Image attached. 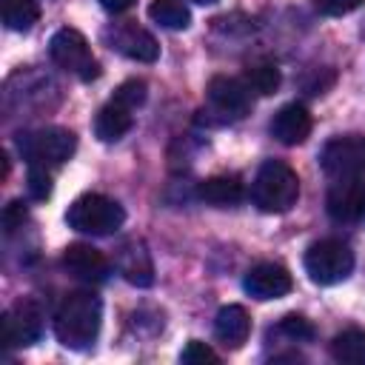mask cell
<instances>
[{"label": "cell", "mask_w": 365, "mask_h": 365, "mask_svg": "<svg viewBox=\"0 0 365 365\" xmlns=\"http://www.w3.org/2000/svg\"><path fill=\"white\" fill-rule=\"evenodd\" d=\"M205 97L211 111H217L222 120H237L251 108V88L245 80H237V77H222V74L211 77Z\"/></svg>", "instance_id": "obj_10"}, {"label": "cell", "mask_w": 365, "mask_h": 365, "mask_svg": "<svg viewBox=\"0 0 365 365\" xmlns=\"http://www.w3.org/2000/svg\"><path fill=\"white\" fill-rule=\"evenodd\" d=\"M43 334V311L34 299H17L3 314V345L6 348H26L34 345Z\"/></svg>", "instance_id": "obj_8"}, {"label": "cell", "mask_w": 365, "mask_h": 365, "mask_svg": "<svg viewBox=\"0 0 365 365\" xmlns=\"http://www.w3.org/2000/svg\"><path fill=\"white\" fill-rule=\"evenodd\" d=\"M325 208L336 222H359L365 217V182L362 177H339L331 182Z\"/></svg>", "instance_id": "obj_9"}, {"label": "cell", "mask_w": 365, "mask_h": 365, "mask_svg": "<svg viewBox=\"0 0 365 365\" xmlns=\"http://www.w3.org/2000/svg\"><path fill=\"white\" fill-rule=\"evenodd\" d=\"M17 148L23 154V160L29 165H43V168H60L66 160H71L74 148H77V137L68 128L60 125H48V128H37L29 134L17 137Z\"/></svg>", "instance_id": "obj_4"}, {"label": "cell", "mask_w": 365, "mask_h": 365, "mask_svg": "<svg viewBox=\"0 0 365 365\" xmlns=\"http://www.w3.org/2000/svg\"><path fill=\"white\" fill-rule=\"evenodd\" d=\"M106 11H111V14H120V11H128L131 6H134V0H97Z\"/></svg>", "instance_id": "obj_29"}, {"label": "cell", "mask_w": 365, "mask_h": 365, "mask_svg": "<svg viewBox=\"0 0 365 365\" xmlns=\"http://www.w3.org/2000/svg\"><path fill=\"white\" fill-rule=\"evenodd\" d=\"M291 285H294L291 282V274L282 265H277V262H259L242 279L245 294L254 297V299H262V302L285 297L291 291Z\"/></svg>", "instance_id": "obj_12"}, {"label": "cell", "mask_w": 365, "mask_h": 365, "mask_svg": "<svg viewBox=\"0 0 365 365\" xmlns=\"http://www.w3.org/2000/svg\"><path fill=\"white\" fill-rule=\"evenodd\" d=\"M331 356L348 365H365V331L348 328L331 339Z\"/></svg>", "instance_id": "obj_20"}, {"label": "cell", "mask_w": 365, "mask_h": 365, "mask_svg": "<svg viewBox=\"0 0 365 365\" xmlns=\"http://www.w3.org/2000/svg\"><path fill=\"white\" fill-rule=\"evenodd\" d=\"M106 40L111 43L114 51H120L123 57L128 60H137V63H154L160 57V46L157 40L140 29L137 23H117L106 31Z\"/></svg>", "instance_id": "obj_11"}, {"label": "cell", "mask_w": 365, "mask_h": 365, "mask_svg": "<svg viewBox=\"0 0 365 365\" xmlns=\"http://www.w3.org/2000/svg\"><path fill=\"white\" fill-rule=\"evenodd\" d=\"M103 322V302L91 291H71L54 311V336L71 351H86L94 345Z\"/></svg>", "instance_id": "obj_1"}, {"label": "cell", "mask_w": 365, "mask_h": 365, "mask_svg": "<svg viewBox=\"0 0 365 365\" xmlns=\"http://www.w3.org/2000/svg\"><path fill=\"white\" fill-rule=\"evenodd\" d=\"M322 171L331 180L339 177H365V137L362 134H345L334 137L322 148Z\"/></svg>", "instance_id": "obj_7"}, {"label": "cell", "mask_w": 365, "mask_h": 365, "mask_svg": "<svg viewBox=\"0 0 365 365\" xmlns=\"http://www.w3.org/2000/svg\"><path fill=\"white\" fill-rule=\"evenodd\" d=\"M279 80H282L279 68L268 60H254V63L245 66V83L257 94H274L279 88Z\"/></svg>", "instance_id": "obj_22"}, {"label": "cell", "mask_w": 365, "mask_h": 365, "mask_svg": "<svg viewBox=\"0 0 365 365\" xmlns=\"http://www.w3.org/2000/svg\"><path fill=\"white\" fill-rule=\"evenodd\" d=\"M114 97H117L120 103L131 106V108H140V106L145 103V83H143V80H125V83L114 91Z\"/></svg>", "instance_id": "obj_25"}, {"label": "cell", "mask_w": 365, "mask_h": 365, "mask_svg": "<svg viewBox=\"0 0 365 365\" xmlns=\"http://www.w3.org/2000/svg\"><path fill=\"white\" fill-rule=\"evenodd\" d=\"M251 200L265 214H285L299 200V177L279 160H265L251 182Z\"/></svg>", "instance_id": "obj_2"}, {"label": "cell", "mask_w": 365, "mask_h": 365, "mask_svg": "<svg viewBox=\"0 0 365 365\" xmlns=\"http://www.w3.org/2000/svg\"><path fill=\"white\" fill-rule=\"evenodd\" d=\"M0 17L6 29L29 31L40 20V6L37 0H0Z\"/></svg>", "instance_id": "obj_19"}, {"label": "cell", "mask_w": 365, "mask_h": 365, "mask_svg": "<svg viewBox=\"0 0 365 365\" xmlns=\"http://www.w3.org/2000/svg\"><path fill=\"white\" fill-rule=\"evenodd\" d=\"M197 197L208 205L225 208V205H234L242 200V182L234 174H217V177H208L197 185Z\"/></svg>", "instance_id": "obj_18"}, {"label": "cell", "mask_w": 365, "mask_h": 365, "mask_svg": "<svg viewBox=\"0 0 365 365\" xmlns=\"http://www.w3.org/2000/svg\"><path fill=\"white\" fill-rule=\"evenodd\" d=\"M354 271V251L339 240H319L305 251V274L317 285H336Z\"/></svg>", "instance_id": "obj_6"}, {"label": "cell", "mask_w": 365, "mask_h": 365, "mask_svg": "<svg viewBox=\"0 0 365 365\" xmlns=\"http://www.w3.org/2000/svg\"><path fill=\"white\" fill-rule=\"evenodd\" d=\"M63 268L80 282H103L108 277V259L103 251L86 242H74L63 251Z\"/></svg>", "instance_id": "obj_13"}, {"label": "cell", "mask_w": 365, "mask_h": 365, "mask_svg": "<svg viewBox=\"0 0 365 365\" xmlns=\"http://www.w3.org/2000/svg\"><path fill=\"white\" fill-rule=\"evenodd\" d=\"M48 54H51V60L63 71H68L71 77H77L83 83H91V80L100 77V63L94 60L88 40L77 29H68L66 26V29L54 31V37L48 43Z\"/></svg>", "instance_id": "obj_5"}, {"label": "cell", "mask_w": 365, "mask_h": 365, "mask_svg": "<svg viewBox=\"0 0 365 365\" xmlns=\"http://www.w3.org/2000/svg\"><path fill=\"white\" fill-rule=\"evenodd\" d=\"M311 125L314 123H311L308 108L299 103H288L271 117V137L282 145H299L308 140Z\"/></svg>", "instance_id": "obj_15"}, {"label": "cell", "mask_w": 365, "mask_h": 365, "mask_svg": "<svg viewBox=\"0 0 365 365\" xmlns=\"http://www.w3.org/2000/svg\"><path fill=\"white\" fill-rule=\"evenodd\" d=\"M214 334L231 345V348H240L248 334H251V319H248V311L242 305H222L217 311V319H214Z\"/></svg>", "instance_id": "obj_17"}, {"label": "cell", "mask_w": 365, "mask_h": 365, "mask_svg": "<svg viewBox=\"0 0 365 365\" xmlns=\"http://www.w3.org/2000/svg\"><path fill=\"white\" fill-rule=\"evenodd\" d=\"M220 356L205 345V342H200V339H191L185 348H182V354H180V362H188V365H197V362H217Z\"/></svg>", "instance_id": "obj_26"}, {"label": "cell", "mask_w": 365, "mask_h": 365, "mask_svg": "<svg viewBox=\"0 0 365 365\" xmlns=\"http://www.w3.org/2000/svg\"><path fill=\"white\" fill-rule=\"evenodd\" d=\"M277 334H282V336H288L294 342H308V339H314V325L299 314H288V317L279 319Z\"/></svg>", "instance_id": "obj_23"}, {"label": "cell", "mask_w": 365, "mask_h": 365, "mask_svg": "<svg viewBox=\"0 0 365 365\" xmlns=\"http://www.w3.org/2000/svg\"><path fill=\"white\" fill-rule=\"evenodd\" d=\"M191 3H200V6H211V3H217V0H191Z\"/></svg>", "instance_id": "obj_30"}, {"label": "cell", "mask_w": 365, "mask_h": 365, "mask_svg": "<svg viewBox=\"0 0 365 365\" xmlns=\"http://www.w3.org/2000/svg\"><path fill=\"white\" fill-rule=\"evenodd\" d=\"M66 222H68V228H74L80 234L108 237V234L123 228L125 211H123V205L117 200H111L106 194H83L68 205Z\"/></svg>", "instance_id": "obj_3"}, {"label": "cell", "mask_w": 365, "mask_h": 365, "mask_svg": "<svg viewBox=\"0 0 365 365\" xmlns=\"http://www.w3.org/2000/svg\"><path fill=\"white\" fill-rule=\"evenodd\" d=\"M148 17L163 26V29H171V31H182L191 26V11L185 3L180 0H154L148 6Z\"/></svg>", "instance_id": "obj_21"}, {"label": "cell", "mask_w": 365, "mask_h": 365, "mask_svg": "<svg viewBox=\"0 0 365 365\" xmlns=\"http://www.w3.org/2000/svg\"><path fill=\"white\" fill-rule=\"evenodd\" d=\"M314 3H317V9H319L322 14H328V17H342V14L356 11L365 0H314Z\"/></svg>", "instance_id": "obj_27"}, {"label": "cell", "mask_w": 365, "mask_h": 365, "mask_svg": "<svg viewBox=\"0 0 365 365\" xmlns=\"http://www.w3.org/2000/svg\"><path fill=\"white\" fill-rule=\"evenodd\" d=\"M117 271L123 274L125 282L137 288H148L154 282V262L143 240H128L117 251Z\"/></svg>", "instance_id": "obj_14"}, {"label": "cell", "mask_w": 365, "mask_h": 365, "mask_svg": "<svg viewBox=\"0 0 365 365\" xmlns=\"http://www.w3.org/2000/svg\"><path fill=\"white\" fill-rule=\"evenodd\" d=\"M29 194L34 200H46L51 194V168L29 165Z\"/></svg>", "instance_id": "obj_24"}, {"label": "cell", "mask_w": 365, "mask_h": 365, "mask_svg": "<svg viewBox=\"0 0 365 365\" xmlns=\"http://www.w3.org/2000/svg\"><path fill=\"white\" fill-rule=\"evenodd\" d=\"M23 220H26V208H23V202H9L6 211H3V225H6V231H9V234L17 231V228L23 225Z\"/></svg>", "instance_id": "obj_28"}, {"label": "cell", "mask_w": 365, "mask_h": 365, "mask_svg": "<svg viewBox=\"0 0 365 365\" xmlns=\"http://www.w3.org/2000/svg\"><path fill=\"white\" fill-rule=\"evenodd\" d=\"M131 125H134V108L120 103L117 97H111L94 117V134L103 143H117L131 131Z\"/></svg>", "instance_id": "obj_16"}]
</instances>
